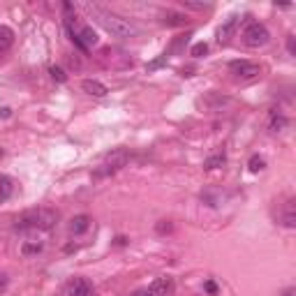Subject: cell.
Segmentation results:
<instances>
[{"label":"cell","mask_w":296,"mask_h":296,"mask_svg":"<svg viewBox=\"0 0 296 296\" xmlns=\"http://www.w3.org/2000/svg\"><path fill=\"white\" fill-rule=\"evenodd\" d=\"M88 14L93 19L100 21L104 31H109L114 37H121V40H130V37L139 35V28L130 21V19L121 17L116 12H109V10H102V7H88Z\"/></svg>","instance_id":"cell-1"},{"label":"cell","mask_w":296,"mask_h":296,"mask_svg":"<svg viewBox=\"0 0 296 296\" xmlns=\"http://www.w3.org/2000/svg\"><path fill=\"white\" fill-rule=\"evenodd\" d=\"M58 213L54 208H31L14 220V231H51Z\"/></svg>","instance_id":"cell-2"},{"label":"cell","mask_w":296,"mask_h":296,"mask_svg":"<svg viewBox=\"0 0 296 296\" xmlns=\"http://www.w3.org/2000/svg\"><path fill=\"white\" fill-rule=\"evenodd\" d=\"M127 162H130V153H127L125 148H116V151L107 153L104 162L100 164L95 171H93V178H107V176L116 174V171H121Z\"/></svg>","instance_id":"cell-3"},{"label":"cell","mask_w":296,"mask_h":296,"mask_svg":"<svg viewBox=\"0 0 296 296\" xmlns=\"http://www.w3.org/2000/svg\"><path fill=\"white\" fill-rule=\"evenodd\" d=\"M268 40H271V33H268V28H266L264 24H259V21L248 24L245 31H243V44L250 49L264 47V44H268Z\"/></svg>","instance_id":"cell-4"},{"label":"cell","mask_w":296,"mask_h":296,"mask_svg":"<svg viewBox=\"0 0 296 296\" xmlns=\"http://www.w3.org/2000/svg\"><path fill=\"white\" fill-rule=\"evenodd\" d=\"M93 294H95V289L86 278L74 275V278H70L65 282V296H93Z\"/></svg>","instance_id":"cell-5"},{"label":"cell","mask_w":296,"mask_h":296,"mask_svg":"<svg viewBox=\"0 0 296 296\" xmlns=\"http://www.w3.org/2000/svg\"><path fill=\"white\" fill-rule=\"evenodd\" d=\"M229 72L236 79H254L259 74V65L250 61H231L229 63Z\"/></svg>","instance_id":"cell-6"},{"label":"cell","mask_w":296,"mask_h":296,"mask_svg":"<svg viewBox=\"0 0 296 296\" xmlns=\"http://www.w3.org/2000/svg\"><path fill=\"white\" fill-rule=\"evenodd\" d=\"M278 220H280L282 227H287V229H294V227H296V199H294V197H289V199L284 201Z\"/></svg>","instance_id":"cell-7"},{"label":"cell","mask_w":296,"mask_h":296,"mask_svg":"<svg viewBox=\"0 0 296 296\" xmlns=\"http://www.w3.org/2000/svg\"><path fill=\"white\" fill-rule=\"evenodd\" d=\"M176 289L174 280L169 278V275H162V278H155L151 282V287H148V291H151L153 296H171Z\"/></svg>","instance_id":"cell-8"},{"label":"cell","mask_w":296,"mask_h":296,"mask_svg":"<svg viewBox=\"0 0 296 296\" xmlns=\"http://www.w3.org/2000/svg\"><path fill=\"white\" fill-rule=\"evenodd\" d=\"M67 227H70V234H72V236H81V234L88 231V227H91V218L84 215V213H81V215H74Z\"/></svg>","instance_id":"cell-9"},{"label":"cell","mask_w":296,"mask_h":296,"mask_svg":"<svg viewBox=\"0 0 296 296\" xmlns=\"http://www.w3.org/2000/svg\"><path fill=\"white\" fill-rule=\"evenodd\" d=\"M81 88H84V93H88V95H93V97H104L109 93L107 86L95 81V79H84V81H81Z\"/></svg>","instance_id":"cell-10"},{"label":"cell","mask_w":296,"mask_h":296,"mask_svg":"<svg viewBox=\"0 0 296 296\" xmlns=\"http://www.w3.org/2000/svg\"><path fill=\"white\" fill-rule=\"evenodd\" d=\"M67 26H70V24H67ZM70 28H72V26H70ZM72 31H74V28H72ZM74 35L81 40V44H84L86 49L93 47V44L97 42V33L93 31L91 26H81V31H74Z\"/></svg>","instance_id":"cell-11"},{"label":"cell","mask_w":296,"mask_h":296,"mask_svg":"<svg viewBox=\"0 0 296 296\" xmlns=\"http://www.w3.org/2000/svg\"><path fill=\"white\" fill-rule=\"evenodd\" d=\"M287 127H289V118L284 114H280L278 109H273L271 111V132L280 134V132H284Z\"/></svg>","instance_id":"cell-12"},{"label":"cell","mask_w":296,"mask_h":296,"mask_svg":"<svg viewBox=\"0 0 296 296\" xmlns=\"http://www.w3.org/2000/svg\"><path fill=\"white\" fill-rule=\"evenodd\" d=\"M236 26H238V17H231L227 24L222 26L218 31V40L220 42H229L231 40V35H234V31H236Z\"/></svg>","instance_id":"cell-13"},{"label":"cell","mask_w":296,"mask_h":296,"mask_svg":"<svg viewBox=\"0 0 296 296\" xmlns=\"http://www.w3.org/2000/svg\"><path fill=\"white\" fill-rule=\"evenodd\" d=\"M12 192H14L12 178H10V176H5V174H0V204L10 199V197H12Z\"/></svg>","instance_id":"cell-14"},{"label":"cell","mask_w":296,"mask_h":296,"mask_svg":"<svg viewBox=\"0 0 296 296\" xmlns=\"http://www.w3.org/2000/svg\"><path fill=\"white\" fill-rule=\"evenodd\" d=\"M14 44V33L12 28L7 26H0V51H7V49Z\"/></svg>","instance_id":"cell-15"},{"label":"cell","mask_w":296,"mask_h":296,"mask_svg":"<svg viewBox=\"0 0 296 296\" xmlns=\"http://www.w3.org/2000/svg\"><path fill=\"white\" fill-rule=\"evenodd\" d=\"M164 26H185L187 24V17L183 12H167L162 19Z\"/></svg>","instance_id":"cell-16"},{"label":"cell","mask_w":296,"mask_h":296,"mask_svg":"<svg viewBox=\"0 0 296 296\" xmlns=\"http://www.w3.org/2000/svg\"><path fill=\"white\" fill-rule=\"evenodd\" d=\"M42 241H24V245H21V254L24 257H33V254H40L42 252Z\"/></svg>","instance_id":"cell-17"},{"label":"cell","mask_w":296,"mask_h":296,"mask_svg":"<svg viewBox=\"0 0 296 296\" xmlns=\"http://www.w3.org/2000/svg\"><path fill=\"white\" fill-rule=\"evenodd\" d=\"M224 160H227V157L222 155V153H220V155H213V157H208V160H206L204 162V169H218V167H222L224 164Z\"/></svg>","instance_id":"cell-18"},{"label":"cell","mask_w":296,"mask_h":296,"mask_svg":"<svg viewBox=\"0 0 296 296\" xmlns=\"http://www.w3.org/2000/svg\"><path fill=\"white\" fill-rule=\"evenodd\" d=\"M266 167V160L261 155H252L250 157V162H248V169L252 171V174H257V171H261Z\"/></svg>","instance_id":"cell-19"},{"label":"cell","mask_w":296,"mask_h":296,"mask_svg":"<svg viewBox=\"0 0 296 296\" xmlns=\"http://www.w3.org/2000/svg\"><path fill=\"white\" fill-rule=\"evenodd\" d=\"M190 54H192L194 58H201V56L208 54V44H206V42H197L192 47V51H190Z\"/></svg>","instance_id":"cell-20"},{"label":"cell","mask_w":296,"mask_h":296,"mask_svg":"<svg viewBox=\"0 0 296 296\" xmlns=\"http://www.w3.org/2000/svg\"><path fill=\"white\" fill-rule=\"evenodd\" d=\"M49 72H51V77H54V79H56V81H58V84H65V81H67V74H65V72H63L61 67H56V65H51V67H49Z\"/></svg>","instance_id":"cell-21"},{"label":"cell","mask_w":296,"mask_h":296,"mask_svg":"<svg viewBox=\"0 0 296 296\" xmlns=\"http://www.w3.org/2000/svg\"><path fill=\"white\" fill-rule=\"evenodd\" d=\"M171 229H174V224H171L169 220H160V222L155 224V231H157V234H169Z\"/></svg>","instance_id":"cell-22"},{"label":"cell","mask_w":296,"mask_h":296,"mask_svg":"<svg viewBox=\"0 0 296 296\" xmlns=\"http://www.w3.org/2000/svg\"><path fill=\"white\" fill-rule=\"evenodd\" d=\"M164 63H167V54L160 56V58H155L153 63H148V65H146V72H153V70H157V67H162Z\"/></svg>","instance_id":"cell-23"},{"label":"cell","mask_w":296,"mask_h":296,"mask_svg":"<svg viewBox=\"0 0 296 296\" xmlns=\"http://www.w3.org/2000/svg\"><path fill=\"white\" fill-rule=\"evenodd\" d=\"M204 289L208 291V294H218V284L213 282V280H208V282L204 284Z\"/></svg>","instance_id":"cell-24"},{"label":"cell","mask_w":296,"mask_h":296,"mask_svg":"<svg viewBox=\"0 0 296 296\" xmlns=\"http://www.w3.org/2000/svg\"><path fill=\"white\" fill-rule=\"evenodd\" d=\"M10 114H12L10 107H3V109H0V116H3V118H10Z\"/></svg>","instance_id":"cell-25"},{"label":"cell","mask_w":296,"mask_h":296,"mask_svg":"<svg viewBox=\"0 0 296 296\" xmlns=\"http://www.w3.org/2000/svg\"><path fill=\"white\" fill-rule=\"evenodd\" d=\"M125 243H127L125 236H118V238H116V245H125Z\"/></svg>","instance_id":"cell-26"},{"label":"cell","mask_w":296,"mask_h":296,"mask_svg":"<svg viewBox=\"0 0 296 296\" xmlns=\"http://www.w3.org/2000/svg\"><path fill=\"white\" fill-rule=\"evenodd\" d=\"M287 47H289V54H294V37H289V40H287Z\"/></svg>","instance_id":"cell-27"},{"label":"cell","mask_w":296,"mask_h":296,"mask_svg":"<svg viewBox=\"0 0 296 296\" xmlns=\"http://www.w3.org/2000/svg\"><path fill=\"white\" fill-rule=\"evenodd\" d=\"M282 296H296V289H291V287H289V289L282 291Z\"/></svg>","instance_id":"cell-28"},{"label":"cell","mask_w":296,"mask_h":296,"mask_svg":"<svg viewBox=\"0 0 296 296\" xmlns=\"http://www.w3.org/2000/svg\"><path fill=\"white\" fill-rule=\"evenodd\" d=\"M134 296H153V294L148 289H144V291H139V294H134Z\"/></svg>","instance_id":"cell-29"},{"label":"cell","mask_w":296,"mask_h":296,"mask_svg":"<svg viewBox=\"0 0 296 296\" xmlns=\"http://www.w3.org/2000/svg\"><path fill=\"white\" fill-rule=\"evenodd\" d=\"M5 284H7V278L5 275H0V287H5Z\"/></svg>","instance_id":"cell-30"}]
</instances>
